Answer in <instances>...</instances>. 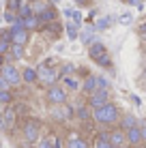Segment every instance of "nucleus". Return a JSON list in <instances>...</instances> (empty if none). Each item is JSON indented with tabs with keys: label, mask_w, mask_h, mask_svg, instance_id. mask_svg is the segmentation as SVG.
<instances>
[{
	"label": "nucleus",
	"mask_w": 146,
	"mask_h": 148,
	"mask_svg": "<svg viewBox=\"0 0 146 148\" xmlns=\"http://www.w3.org/2000/svg\"><path fill=\"white\" fill-rule=\"evenodd\" d=\"M93 120L99 125H114V122H120V112L114 103H105L93 110Z\"/></svg>",
	"instance_id": "obj_1"
},
{
	"label": "nucleus",
	"mask_w": 146,
	"mask_h": 148,
	"mask_svg": "<svg viewBox=\"0 0 146 148\" xmlns=\"http://www.w3.org/2000/svg\"><path fill=\"white\" fill-rule=\"evenodd\" d=\"M88 56L95 60V62H99V64H103V67H110V58H108V54H105V45L101 43V41H93V43L88 45Z\"/></svg>",
	"instance_id": "obj_2"
},
{
	"label": "nucleus",
	"mask_w": 146,
	"mask_h": 148,
	"mask_svg": "<svg viewBox=\"0 0 146 148\" xmlns=\"http://www.w3.org/2000/svg\"><path fill=\"white\" fill-rule=\"evenodd\" d=\"M47 101L52 105H62V103H67V90L62 88V86H56V84H52L47 88Z\"/></svg>",
	"instance_id": "obj_3"
},
{
	"label": "nucleus",
	"mask_w": 146,
	"mask_h": 148,
	"mask_svg": "<svg viewBox=\"0 0 146 148\" xmlns=\"http://www.w3.org/2000/svg\"><path fill=\"white\" fill-rule=\"evenodd\" d=\"M110 103V90L108 88H97L95 92H90V99H88V105L90 108H101V105Z\"/></svg>",
	"instance_id": "obj_4"
},
{
	"label": "nucleus",
	"mask_w": 146,
	"mask_h": 148,
	"mask_svg": "<svg viewBox=\"0 0 146 148\" xmlns=\"http://www.w3.org/2000/svg\"><path fill=\"white\" fill-rule=\"evenodd\" d=\"M39 137H41V125H39L37 120H28L26 125H24V140L32 144Z\"/></svg>",
	"instance_id": "obj_5"
},
{
	"label": "nucleus",
	"mask_w": 146,
	"mask_h": 148,
	"mask_svg": "<svg viewBox=\"0 0 146 148\" xmlns=\"http://www.w3.org/2000/svg\"><path fill=\"white\" fill-rule=\"evenodd\" d=\"M0 73H2L9 82H11V86H17L19 82H24V77H22V71L15 67V64H2Z\"/></svg>",
	"instance_id": "obj_6"
},
{
	"label": "nucleus",
	"mask_w": 146,
	"mask_h": 148,
	"mask_svg": "<svg viewBox=\"0 0 146 148\" xmlns=\"http://www.w3.org/2000/svg\"><path fill=\"white\" fill-rule=\"evenodd\" d=\"M58 77H60V73L56 69H49V67H41V69H39V79H41L43 84H47V86L56 84Z\"/></svg>",
	"instance_id": "obj_7"
},
{
	"label": "nucleus",
	"mask_w": 146,
	"mask_h": 148,
	"mask_svg": "<svg viewBox=\"0 0 146 148\" xmlns=\"http://www.w3.org/2000/svg\"><path fill=\"white\" fill-rule=\"evenodd\" d=\"M110 142H112V146H114V148L125 146V144H127V131H123V129H114V131H110Z\"/></svg>",
	"instance_id": "obj_8"
},
{
	"label": "nucleus",
	"mask_w": 146,
	"mask_h": 148,
	"mask_svg": "<svg viewBox=\"0 0 146 148\" xmlns=\"http://www.w3.org/2000/svg\"><path fill=\"white\" fill-rule=\"evenodd\" d=\"M127 144H129V146H138V144H144V137H142V131H140V125L127 131Z\"/></svg>",
	"instance_id": "obj_9"
},
{
	"label": "nucleus",
	"mask_w": 146,
	"mask_h": 148,
	"mask_svg": "<svg viewBox=\"0 0 146 148\" xmlns=\"http://www.w3.org/2000/svg\"><path fill=\"white\" fill-rule=\"evenodd\" d=\"M97 88H99V75H86L84 82H82V90L90 95V92H95Z\"/></svg>",
	"instance_id": "obj_10"
},
{
	"label": "nucleus",
	"mask_w": 146,
	"mask_h": 148,
	"mask_svg": "<svg viewBox=\"0 0 146 148\" xmlns=\"http://www.w3.org/2000/svg\"><path fill=\"white\" fill-rule=\"evenodd\" d=\"M52 116L56 118L58 122H62V120H67L69 116H71V108H69L67 103H62V105H56V108L52 110Z\"/></svg>",
	"instance_id": "obj_11"
},
{
	"label": "nucleus",
	"mask_w": 146,
	"mask_h": 148,
	"mask_svg": "<svg viewBox=\"0 0 146 148\" xmlns=\"http://www.w3.org/2000/svg\"><path fill=\"white\" fill-rule=\"evenodd\" d=\"M140 122H138V118H135L133 114H125L123 118H120V129L123 131H129V129H133V127H138Z\"/></svg>",
	"instance_id": "obj_12"
},
{
	"label": "nucleus",
	"mask_w": 146,
	"mask_h": 148,
	"mask_svg": "<svg viewBox=\"0 0 146 148\" xmlns=\"http://www.w3.org/2000/svg\"><path fill=\"white\" fill-rule=\"evenodd\" d=\"M22 77H24V84H34L39 79V69H32V67H26L22 71Z\"/></svg>",
	"instance_id": "obj_13"
},
{
	"label": "nucleus",
	"mask_w": 146,
	"mask_h": 148,
	"mask_svg": "<svg viewBox=\"0 0 146 148\" xmlns=\"http://www.w3.org/2000/svg\"><path fill=\"white\" fill-rule=\"evenodd\" d=\"M22 22H24V28H28V30H37L39 26H41V19H39L37 13L28 15V17H22Z\"/></svg>",
	"instance_id": "obj_14"
},
{
	"label": "nucleus",
	"mask_w": 146,
	"mask_h": 148,
	"mask_svg": "<svg viewBox=\"0 0 146 148\" xmlns=\"http://www.w3.org/2000/svg\"><path fill=\"white\" fill-rule=\"evenodd\" d=\"M95 148H114L112 142H110V133H99L97 137H95Z\"/></svg>",
	"instance_id": "obj_15"
},
{
	"label": "nucleus",
	"mask_w": 146,
	"mask_h": 148,
	"mask_svg": "<svg viewBox=\"0 0 146 148\" xmlns=\"http://www.w3.org/2000/svg\"><path fill=\"white\" fill-rule=\"evenodd\" d=\"M95 30H97L95 26H86V28L82 30V34H80V41H82V43H86V45H90V43L95 41Z\"/></svg>",
	"instance_id": "obj_16"
},
{
	"label": "nucleus",
	"mask_w": 146,
	"mask_h": 148,
	"mask_svg": "<svg viewBox=\"0 0 146 148\" xmlns=\"http://www.w3.org/2000/svg\"><path fill=\"white\" fill-rule=\"evenodd\" d=\"M39 19H41V24H54L56 22V11H54V9H47V11L39 13Z\"/></svg>",
	"instance_id": "obj_17"
},
{
	"label": "nucleus",
	"mask_w": 146,
	"mask_h": 148,
	"mask_svg": "<svg viewBox=\"0 0 146 148\" xmlns=\"http://www.w3.org/2000/svg\"><path fill=\"white\" fill-rule=\"evenodd\" d=\"M30 4H32V11L37 13V15L49 9V2H47V0H34V2H30Z\"/></svg>",
	"instance_id": "obj_18"
},
{
	"label": "nucleus",
	"mask_w": 146,
	"mask_h": 148,
	"mask_svg": "<svg viewBox=\"0 0 146 148\" xmlns=\"http://www.w3.org/2000/svg\"><path fill=\"white\" fill-rule=\"evenodd\" d=\"M77 118L80 120H90V118H93V108L80 105V108H77Z\"/></svg>",
	"instance_id": "obj_19"
},
{
	"label": "nucleus",
	"mask_w": 146,
	"mask_h": 148,
	"mask_svg": "<svg viewBox=\"0 0 146 148\" xmlns=\"http://www.w3.org/2000/svg\"><path fill=\"white\" fill-rule=\"evenodd\" d=\"M69 148H88L86 140H82L80 135H71V140H69Z\"/></svg>",
	"instance_id": "obj_20"
},
{
	"label": "nucleus",
	"mask_w": 146,
	"mask_h": 148,
	"mask_svg": "<svg viewBox=\"0 0 146 148\" xmlns=\"http://www.w3.org/2000/svg\"><path fill=\"white\" fill-rule=\"evenodd\" d=\"M62 84L67 86L69 90H77V88H82V86H80V82L75 79V77H71V75H64V79H62Z\"/></svg>",
	"instance_id": "obj_21"
},
{
	"label": "nucleus",
	"mask_w": 146,
	"mask_h": 148,
	"mask_svg": "<svg viewBox=\"0 0 146 148\" xmlns=\"http://www.w3.org/2000/svg\"><path fill=\"white\" fill-rule=\"evenodd\" d=\"M112 24H114V17L110 15V17H101L97 24H95V28H97V30H105V28H110V26H112Z\"/></svg>",
	"instance_id": "obj_22"
},
{
	"label": "nucleus",
	"mask_w": 146,
	"mask_h": 148,
	"mask_svg": "<svg viewBox=\"0 0 146 148\" xmlns=\"http://www.w3.org/2000/svg\"><path fill=\"white\" fill-rule=\"evenodd\" d=\"M11 56H13V58H24V45L13 43L11 45Z\"/></svg>",
	"instance_id": "obj_23"
},
{
	"label": "nucleus",
	"mask_w": 146,
	"mask_h": 148,
	"mask_svg": "<svg viewBox=\"0 0 146 148\" xmlns=\"http://www.w3.org/2000/svg\"><path fill=\"white\" fill-rule=\"evenodd\" d=\"M11 101H13L11 90H0V103H2V105H9Z\"/></svg>",
	"instance_id": "obj_24"
},
{
	"label": "nucleus",
	"mask_w": 146,
	"mask_h": 148,
	"mask_svg": "<svg viewBox=\"0 0 146 148\" xmlns=\"http://www.w3.org/2000/svg\"><path fill=\"white\" fill-rule=\"evenodd\" d=\"M34 11H32V4H22L19 7V11H17V15L19 17H28V15H32Z\"/></svg>",
	"instance_id": "obj_25"
},
{
	"label": "nucleus",
	"mask_w": 146,
	"mask_h": 148,
	"mask_svg": "<svg viewBox=\"0 0 146 148\" xmlns=\"http://www.w3.org/2000/svg\"><path fill=\"white\" fill-rule=\"evenodd\" d=\"M11 45H13V41H9V39H2V37H0V54L11 52Z\"/></svg>",
	"instance_id": "obj_26"
},
{
	"label": "nucleus",
	"mask_w": 146,
	"mask_h": 148,
	"mask_svg": "<svg viewBox=\"0 0 146 148\" xmlns=\"http://www.w3.org/2000/svg\"><path fill=\"white\" fill-rule=\"evenodd\" d=\"M67 37L69 39H77V24H75V22H71V24H69V26H67Z\"/></svg>",
	"instance_id": "obj_27"
},
{
	"label": "nucleus",
	"mask_w": 146,
	"mask_h": 148,
	"mask_svg": "<svg viewBox=\"0 0 146 148\" xmlns=\"http://www.w3.org/2000/svg\"><path fill=\"white\" fill-rule=\"evenodd\" d=\"M39 148H56V144H54V140H49V137H43V140L39 142Z\"/></svg>",
	"instance_id": "obj_28"
},
{
	"label": "nucleus",
	"mask_w": 146,
	"mask_h": 148,
	"mask_svg": "<svg viewBox=\"0 0 146 148\" xmlns=\"http://www.w3.org/2000/svg\"><path fill=\"white\" fill-rule=\"evenodd\" d=\"M118 22L123 24V26H129V24L133 22V17H131V13H125V15H120V17H118Z\"/></svg>",
	"instance_id": "obj_29"
},
{
	"label": "nucleus",
	"mask_w": 146,
	"mask_h": 148,
	"mask_svg": "<svg viewBox=\"0 0 146 148\" xmlns=\"http://www.w3.org/2000/svg\"><path fill=\"white\" fill-rule=\"evenodd\" d=\"M9 88H11V82L4 77L2 73H0V90H9Z\"/></svg>",
	"instance_id": "obj_30"
},
{
	"label": "nucleus",
	"mask_w": 146,
	"mask_h": 148,
	"mask_svg": "<svg viewBox=\"0 0 146 148\" xmlns=\"http://www.w3.org/2000/svg\"><path fill=\"white\" fill-rule=\"evenodd\" d=\"M11 11H19V7H22V0H9V4H7Z\"/></svg>",
	"instance_id": "obj_31"
},
{
	"label": "nucleus",
	"mask_w": 146,
	"mask_h": 148,
	"mask_svg": "<svg viewBox=\"0 0 146 148\" xmlns=\"http://www.w3.org/2000/svg\"><path fill=\"white\" fill-rule=\"evenodd\" d=\"M138 34H140L142 39H146V22H144V24H140V28H138Z\"/></svg>",
	"instance_id": "obj_32"
},
{
	"label": "nucleus",
	"mask_w": 146,
	"mask_h": 148,
	"mask_svg": "<svg viewBox=\"0 0 146 148\" xmlns=\"http://www.w3.org/2000/svg\"><path fill=\"white\" fill-rule=\"evenodd\" d=\"M71 19L80 26V22H82V13H80V11H73V17H71Z\"/></svg>",
	"instance_id": "obj_33"
},
{
	"label": "nucleus",
	"mask_w": 146,
	"mask_h": 148,
	"mask_svg": "<svg viewBox=\"0 0 146 148\" xmlns=\"http://www.w3.org/2000/svg\"><path fill=\"white\" fill-rule=\"evenodd\" d=\"M71 71H73V64H64L62 67V75H71Z\"/></svg>",
	"instance_id": "obj_34"
},
{
	"label": "nucleus",
	"mask_w": 146,
	"mask_h": 148,
	"mask_svg": "<svg viewBox=\"0 0 146 148\" xmlns=\"http://www.w3.org/2000/svg\"><path fill=\"white\" fill-rule=\"evenodd\" d=\"M140 131H142V137H144V142H146V120L140 122Z\"/></svg>",
	"instance_id": "obj_35"
},
{
	"label": "nucleus",
	"mask_w": 146,
	"mask_h": 148,
	"mask_svg": "<svg viewBox=\"0 0 146 148\" xmlns=\"http://www.w3.org/2000/svg\"><path fill=\"white\" fill-rule=\"evenodd\" d=\"M127 4H131V7H142V0H125Z\"/></svg>",
	"instance_id": "obj_36"
},
{
	"label": "nucleus",
	"mask_w": 146,
	"mask_h": 148,
	"mask_svg": "<svg viewBox=\"0 0 146 148\" xmlns=\"http://www.w3.org/2000/svg\"><path fill=\"white\" fill-rule=\"evenodd\" d=\"M99 88H108V79L99 75Z\"/></svg>",
	"instance_id": "obj_37"
},
{
	"label": "nucleus",
	"mask_w": 146,
	"mask_h": 148,
	"mask_svg": "<svg viewBox=\"0 0 146 148\" xmlns=\"http://www.w3.org/2000/svg\"><path fill=\"white\" fill-rule=\"evenodd\" d=\"M75 2H77V4H86V0H75Z\"/></svg>",
	"instance_id": "obj_38"
},
{
	"label": "nucleus",
	"mask_w": 146,
	"mask_h": 148,
	"mask_svg": "<svg viewBox=\"0 0 146 148\" xmlns=\"http://www.w3.org/2000/svg\"><path fill=\"white\" fill-rule=\"evenodd\" d=\"M131 148H146L144 144H138V146H131Z\"/></svg>",
	"instance_id": "obj_39"
},
{
	"label": "nucleus",
	"mask_w": 146,
	"mask_h": 148,
	"mask_svg": "<svg viewBox=\"0 0 146 148\" xmlns=\"http://www.w3.org/2000/svg\"><path fill=\"white\" fill-rule=\"evenodd\" d=\"M142 75H144V79H146V64H144V71H142Z\"/></svg>",
	"instance_id": "obj_40"
},
{
	"label": "nucleus",
	"mask_w": 146,
	"mask_h": 148,
	"mask_svg": "<svg viewBox=\"0 0 146 148\" xmlns=\"http://www.w3.org/2000/svg\"><path fill=\"white\" fill-rule=\"evenodd\" d=\"M52 2H54V4H56V2H60V0H52Z\"/></svg>",
	"instance_id": "obj_41"
},
{
	"label": "nucleus",
	"mask_w": 146,
	"mask_h": 148,
	"mask_svg": "<svg viewBox=\"0 0 146 148\" xmlns=\"http://www.w3.org/2000/svg\"><path fill=\"white\" fill-rule=\"evenodd\" d=\"M144 54H146V45H144Z\"/></svg>",
	"instance_id": "obj_42"
}]
</instances>
